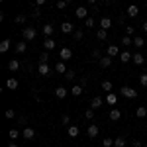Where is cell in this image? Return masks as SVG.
Instances as JSON below:
<instances>
[{"label": "cell", "instance_id": "13", "mask_svg": "<svg viewBox=\"0 0 147 147\" xmlns=\"http://www.w3.org/2000/svg\"><path fill=\"white\" fill-rule=\"evenodd\" d=\"M98 63H100V67L102 69H108L110 67V65H112V57H108V55H104L100 59V61H98Z\"/></svg>", "mask_w": 147, "mask_h": 147}, {"label": "cell", "instance_id": "55", "mask_svg": "<svg viewBox=\"0 0 147 147\" xmlns=\"http://www.w3.org/2000/svg\"><path fill=\"white\" fill-rule=\"evenodd\" d=\"M143 147H147V141H145V145H143Z\"/></svg>", "mask_w": 147, "mask_h": 147}, {"label": "cell", "instance_id": "47", "mask_svg": "<svg viewBox=\"0 0 147 147\" xmlns=\"http://www.w3.org/2000/svg\"><path fill=\"white\" fill-rule=\"evenodd\" d=\"M14 116H16V112H14V110H6V118H14Z\"/></svg>", "mask_w": 147, "mask_h": 147}, {"label": "cell", "instance_id": "34", "mask_svg": "<svg viewBox=\"0 0 147 147\" xmlns=\"http://www.w3.org/2000/svg\"><path fill=\"white\" fill-rule=\"evenodd\" d=\"M102 90L112 92V82H110V80H104V82H102Z\"/></svg>", "mask_w": 147, "mask_h": 147}, {"label": "cell", "instance_id": "33", "mask_svg": "<svg viewBox=\"0 0 147 147\" xmlns=\"http://www.w3.org/2000/svg\"><path fill=\"white\" fill-rule=\"evenodd\" d=\"M131 57H134V55H129L127 51H124V53L120 55V61H122V63H127V61H131Z\"/></svg>", "mask_w": 147, "mask_h": 147}, {"label": "cell", "instance_id": "3", "mask_svg": "<svg viewBox=\"0 0 147 147\" xmlns=\"http://www.w3.org/2000/svg\"><path fill=\"white\" fill-rule=\"evenodd\" d=\"M59 59H61V61H69V59H73V49L63 47V49L59 51Z\"/></svg>", "mask_w": 147, "mask_h": 147}, {"label": "cell", "instance_id": "12", "mask_svg": "<svg viewBox=\"0 0 147 147\" xmlns=\"http://www.w3.org/2000/svg\"><path fill=\"white\" fill-rule=\"evenodd\" d=\"M116 102H118V96H116V92H108V94H106V104H110V106H116Z\"/></svg>", "mask_w": 147, "mask_h": 147}, {"label": "cell", "instance_id": "53", "mask_svg": "<svg viewBox=\"0 0 147 147\" xmlns=\"http://www.w3.org/2000/svg\"><path fill=\"white\" fill-rule=\"evenodd\" d=\"M143 32H147V22H143Z\"/></svg>", "mask_w": 147, "mask_h": 147}, {"label": "cell", "instance_id": "21", "mask_svg": "<svg viewBox=\"0 0 147 147\" xmlns=\"http://www.w3.org/2000/svg\"><path fill=\"white\" fill-rule=\"evenodd\" d=\"M82 92H84V86H80V84H75V86L71 88V94H73V96H80Z\"/></svg>", "mask_w": 147, "mask_h": 147}, {"label": "cell", "instance_id": "38", "mask_svg": "<svg viewBox=\"0 0 147 147\" xmlns=\"http://www.w3.org/2000/svg\"><path fill=\"white\" fill-rule=\"evenodd\" d=\"M67 4H69V2H65V0H57V8H59V10H65Z\"/></svg>", "mask_w": 147, "mask_h": 147}, {"label": "cell", "instance_id": "7", "mask_svg": "<svg viewBox=\"0 0 147 147\" xmlns=\"http://www.w3.org/2000/svg\"><path fill=\"white\" fill-rule=\"evenodd\" d=\"M69 92H71V90H67L65 86H57V88H55V96H57V98H59V100H63V98L67 96Z\"/></svg>", "mask_w": 147, "mask_h": 147}, {"label": "cell", "instance_id": "52", "mask_svg": "<svg viewBox=\"0 0 147 147\" xmlns=\"http://www.w3.org/2000/svg\"><path fill=\"white\" fill-rule=\"evenodd\" d=\"M86 2H88V4H96L98 0H86Z\"/></svg>", "mask_w": 147, "mask_h": 147}, {"label": "cell", "instance_id": "26", "mask_svg": "<svg viewBox=\"0 0 147 147\" xmlns=\"http://www.w3.org/2000/svg\"><path fill=\"white\" fill-rule=\"evenodd\" d=\"M120 118H122V112H120L118 108H114L112 112H110V120H112V122H118Z\"/></svg>", "mask_w": 147, "mask_h": 147}, {"label": "cell", "instance_id": "14", "mask_svg": "<svg viewBox=\"0 0 147 147\" xmlns=\"http://www.w3.org/2000/svg\"><path fill=\"white\" fill-rule=\"evenodd\" d=\"M100 28L102 30H110V28H112V20H110L108 16H104V18L100 20Z\"/></svg>", "mask_w": 147, "mask_h": 147}, {"label": "cell", "instance_id": "9", "mask_svg": "<svg viewBox=\"0 0 147 147\" xmlns=\"http://www.w3.org/2000/svg\"><path fill=\"white\" fill-rule=\"evenodd\" d=\"M106 53H108V57H116L118 53H120V47L116 45V43H110L108 49H106Z\"/></svg>", "mask_w": 147, "mask_h": 147}, {"label": "cell", "instance_id": "54", "mask_svg": "<svg viewBox=\"0 0 147 147\" xmlns=\"http://www.w3.org/2000/svg\"><path fill=\"white\" fill-rule=\"evenodd\" d=\"M65 2H73V0H65Z\"/></svg>", "mask_w": 147, "mask_h": 147}, {"label": "cell", "instance_id": "19", "mask_svg": "<svg viewBox=\"0 0 147 147\" xmlns=\"http://www.w3.org/2000/svg\"><path fill=\"white\" fill-rule=\"evenodd\" d=\"M22 136L26 137V139H34V137H35V129H34V127H26Z\"/></svg>", "mask_w": 147, "mask_h": 147}, {"label": "cell", "instance_id": "40", "mask_svg": "<svg viewBox=\"0 0 147 147\" xmlns=\"http://www.w3.org/2000/svg\"><path fill=\"white\" fill-rule=\"evenodd\" d=\"M134 34H136V30H134V26H125V35H129V37H131Z\"/></svg>", "mask_w": 147, "mask_h": 147}, {"label": "cell", "instance_id": "15", "mask_svg": "<svg viewBox=\"0 0 147 147\" xmlns=\"http://www.w3.org/2000/svg\"><path fill=\"white\" fill-rule=\"evenodd\" d=\"M10 45H12L10 39H2V41H0V53H6V51L10 49Z\"/></svg>", "mask_w": 147, "mask_h": 147}, {"label": "cell", "instance_id": "5", "mask_svg": "<svg viewBox=\"0 0 147 147\" xmlns=\"http://www.w3.org/2000/svg\"><path fill=\"white\" fill-rule=\"evenodd\" d=\"M55 45H57V41L53 39V37H45V39H43V47H45V51L55 49Z\"/></svg>", "mask_w": 147, "mask_h": 147}, {"label": "cell", "instance_id": "36", "mask_svg": "<svg viewBox=\"0 0 147 147\" xmlns=\"http://www.w3.org/2000/svg\"><path fill=\"white\" fill-rule=\"evenodd\" d=\"M106 34H108V30H98V32H96V37H98V39H106Z\"/></svg>", "mask_w": 147, "mask_h": 147}, {"label": "cell", "instance_id": "2", "mask_svg": "<svg viewBox=\"0 0 147 147\" xmlns=\"http://www.w3.org/2000/svg\"><path fill=\"white\" fill-rule=\"evenodd\" d=\"M122 96L129 98V100H134V98H137V90H136V88H131V86H122Z\"/></svg>", "mask_w": 147, "mask_h": 147}, {"label": "cell", "instance_id": "8", "mask_svg": "<svg viewBox=\"0 0 147 147\" xmlns=\"http://www.w3.org/2000/svg\"><path fill=\"white\" fill-rule=\"evenodd\" d=\"M102 104H104V98H100V96H94L90 102V108L92 110H98V108H102Z\"/></svg>", "mask_w": 147, "mask_h": 147}, {"label": "cell", "instance_id": "23", "mask_svg": "<svg viewBox=\"0 0 147 147\" xmlns=\"http://www.w3.org/2000/svg\"><path fill=\"white\" fill-rule=\"evenodd\" d=\"M53 32H55V28H53L51 24H45V26H43V34H45V37H51Z\"/></svg>", "mask_w": 147, "mask_h": 147}, {"label": "cell", "instance_id": "6", "mask_svg": "<svg viewBox=\"0 0 147 147\" xmlns=\"http://www.w3.org/2000/svg\"><path fill=\"white\" fill-rule=\"evenodd\" d=\"M75 14H77V18H80V20H86V18H88V10H86L84 6H79V8L75 10Z\"/></svg>", "mask_w": 147, "mask_h": 147}, {"label": "cell", "instance_id": "18", "mask_svg": "<svg viewBox=\"0 0 147 147\" xmlns=\"http://www.w3.org/2000/svg\"><path fill=\"white\" fill-rule=\"evenodd\" d=\"M6 88H10V90H16V88H18V80L14 79V77H10V79L6 80Z\"/></svg>", "mask_w": 147, "mask_h": 147}, {"label": "cell", "instance_id": "4", "mask_svg": "<svg viewBox=\"0 0 147 147\" xmlns=\"http://www.w3.org/2000/svg\"><path fill=\"white\" fill-rule=\"evenodd\" d=\"M98 131H100V129H98V125L90 124V125H88V129H86V136L90 137V139H94V137H98Z\"/></svg>", "mask_w": 147, "mask_h": 147}, {"label": "cell", "instance_id": "37", "mask_svg": "<svg viewBox=\"0 0 147 147\" xmlns=\"http://www.w3.org/2000/svg\"><path fill=\"white\" fill-rule=\"evenodd\" d=\"M131 43H134V39H131L129 35H124V37H122V45H131Z\"/></svg>", "mask_w": 147, "mask_h": 147}, {"label": "cell", "instance_id": "1", "mask_svg": "<svg viewBox=\"0 0 147 147\" xmlns=\"http://www.w3.org/2000/svg\"><path fill=\"white\" fill-rule=\"evenodd\" d=\"M22 35H24V39L26 41H34L35 39V35H37V32H35V28H24V32H22Z\"/></svg>", "mask_w": 147, "mask_h": 147}, {"label": "cell", "instance_id": "22", "mask_svg": "<svg viewBox=\"0 0 147 147\" xmlns=\"http://www.w3.org/2000/svg\"><path fill=\"white\" fill-rule=\"evenodd\" d=\"M55 71H57V73H59V75H65V73H67L69 69L65 67V63H63V61H59V63H57V65H55Z\"/></svg>", "mask_w": 147, "mask_h": 147}, {"label": "cell", "instance_id": "29", "mask_svg": "<svg viewBox=\"0 0 147 147\" xmlns=\"http://www.w3.org/2000/svg\"><path fill=\"white\" fill-rule=\"evenodd\" d=\"M8 136H10V139H12V141H16V139L20 137V131H18L16 127H12L10 131H8Z\"/></svg>", "mask_w": 147, "mask_h": 147}, {"label": "cell", "instance_id": "32", "mask_svg": "<svg viewBox=\"0 0 147 147\" xmlns=\"http://www.w3.org/2000/svg\"><path fill=\"white\" fill-rule=\"evenodd\" d=\"M102 145L104 147H114V137H104V139H102Z\"/></svg>", "mask_w": 147, "mask_h": 147}, {"label": "cell", "instance_id": "28", "mask_svg": "<svg viewBox=\"0 0 147 147\" xmlns=\"http://www.w3.org/2000/svg\"><path fill=\"white\" fill-rule=\"evenodd\" d=\"M134 45H136L137 49H139V47H143V45H145V39H143L141 35H136V37H134Z\"/></svg>", "mask_w": 147, "mask_h": 147}, {"label": "cell", "instance_id": "35", "mask_svg": "<svg viewBox=\"0 0 147 147\" xmlns=\"http://www.w3.org/2000/svg\"><path fill=\"white\" fill-rule=\"evenodd\" d=\"M26 20H28V16H26V14H18V16H16V24H26Z\"/></svg>", "mask_w": 147, "mask_h": 147}, {"label": "cell", "instance_id": "49", "mask_svg": "<svg viewBox=\"0 0 147 147\" xmlns=\"http://www.w3.org/2000/svg\"><path fill=\"white\" fill-rule=\"evenodd\" d=\"M134 147H141V141L139 139H134Z\"/></svg>", "mask_w": 147, "mask_h": 147}, {"label": "cell", "instance_id": "31", "mask_svg": "<svg viewBox=\"0 0 147 147\" xmlns=\"http://www.w3.org/2000/svg\"><path fill=\"white\" fill-rule=\"evenodd\" d=\"M59 124H61V125H69V124H71V116H69V114H63Z\"/></svg>", "mask_w": 147, "mask_h": 147}, {"label": "cell", "instance_id": "39", "mask_svg": "<svg viewBox=\"0 0 147 147\" xmlns=\"http://www.w3.org/2000/svg\"><path fill=\"white\" fill-rule=\"evenodd\" d=\"M47 61H49V53H47V51H43V53H41V57H39V63H47Z\"/></svg>", "mask_w": 147, "mask_h": 147}, {"label": "cell", "instance_id": "45", "mask_svg": "<svg viewBox=\"0 0 147 147\" xmlns=\"http://www.w3.org/2000/svg\"><path fill=\"white\" fill-rule=\"evenodd\" d=\"M84 116H86L88 120H92V118H94V110H92V108H88V110L84 112Z\"/></svg>", "mask_w": 147, "mask_h": 147}, {"label": "cell", "instance_id": "25", "mask_svg": "<svg viewBox=\"0 0 147 147\" xmlns=\"http://www.w3.org/2000/svg\"><path fill=\"white\" fill-rule=\"evenodd\" d=\"M8 69H10L12 73H16V71L20 69V61H18V59H12L10 63H8Z\"/></svg>", "mask_w": 147, "mask_h": 147}, {"label": "cell", "instance_id": "10", "mask_svg": "<svg viewBox=\"0 0 147 147\" xmlns=\"http://www.w3.org/2000/svg\"><path fill=\"white\" fill-rule=\"evenodd\" d=\"M61 32H63V34H73V32H75V26L71 22H63L61 24Z\"/></svg>", "mask_w": 147, "mask_h": 147}, {"label": "cell", "instance_id": "46", "mask_svg": "<svg viewBox=\"0 0 147 147\" xmlns=\"http://www.w3.org/2000/svg\"><path fill=\"white\" fill-rule=\"evenodd\" d=\"M92 57H94V59H98V61L102 59V57H100V51H98V49H92Z\"/></svg>", "mask_w": 147, "mask_h": 147}, {"label": "cell", "instance_id": "43", "mask_svg": "<svg viewBox=\"0 0 147 147\" xmlns=\"http://www.w3.org/2000/svg\"><path fill=\"white\" fill-rule=\"evenodd\" d=\"M139 82H141V86H147V73H143V75L139 77Z\"/></svg>", "mask_w": 147, "mask_h": 147}, {"label": "cell", "instance_id": "48", "mask_svg": "<svg viewBox=\"0 0 147 147\" xmlns=\"http://www.w3.org/2000/svg\"><path fill=\"white\" fill-rule=\"evenodd\" d=\"M86 82H88V79H86V77H82V79H80V86H84Z\"/></svg>", "mask_w": 147, "mask_h": 147}, {"label": "cell", "instance_id": "17", "mask_svg": "<svg viewBox=\"0 0 147 147\" xmlns=\"http://www.w3.org/2000/svg\"><path fill=\"white\" fill-rule=\"evenodd\" d=\"M137 14H139V8H137L136 4H131V6H127V16H129V18H136Z\"/></svg>", "mask_w": 147, "mask_h": 147}, {"label": "cell", "instance_id": "24", "mask_svg": "<svg viewBox=\"0 0 147 147\" xmlns=\"http://www.w3.org/2000/svg\"><path fill=\"white\" fill-rule=\"evenodd\" d=\"M131 61H134L136 65H143V63H145V57L141 55V53H136V55L131 57Z\"/></svg>", "mask_w": 147, "mask_h": 147}, {"label": "cell", "instance_id": "20", "mask_svg": "<svg viewBox=\"0 0 147 147\" xmlns=\"http://www.w3.org/2000/svg\"><path fill=\"white\" fill-rule=\"evenodd\" d=\"M16 51H18L20 55H22V53H26V51H28V41H26V39H24V41H20V43L16 45Z\"/></svg>", "mask_w": 147, "mask_h": 147}, {"label": "cell", "instance_id": "11", "mask_svg": "<svg viewBox=\"0 0 147 147\" xmlns=\"http://www.w3.org/2000/svg\"><path fill=\"white\" fill-rule=\"evenodd\" d=\"M37 73H39V75H43V77H49V65H47V63H39Z\"/></svg>", "mask_w": 147, "mask_h": 147}, {"label": "cell", "instance_id": "41", "mask_svg": "<svg viewBox=\"0 0 147 147\" xmlns=\"http://www.w3.org/2000/svg\"><path fill=\"white\" fill-rule=\"evenodd\" d=\"M84 26H86V28H94V18H86V20H84Z\"/></svg>", "mask_w": 147, "mask_h": 147}, {"label": "cell", "instance_id": "44", "mask_svg": "<svg viewBox=\"0 0 147 147\" xmlns=\"http://www.w3.org/2000/svg\"><path fill=\"white\" fill-rule=\"evenodd\" d=\"M65 79L73 80V79H75V71H67V73H65Z\"/></svg>", "mask_w": 147, "mask_h": 147}, {"label": "cell", "instance_id": "42", "mask_svg": "<svg viewBox=\"0 0 147 147\" xmlns=\"http://www.w3.org/2000/svg\"><path fill=\"white\" fill-rule=\"evenodd\" d=\"M73 34H75V39H79V41L82 39V35H84V34H82V30H75Z\"/></svg>", "mask_w": 147, "mask_h": 147}, {"label": "cell", "instance_id": "30", "mask_svg": "<svg viewBox=\"0 0 147 147\" xmlns=\"http://www.w3.org/2000/svg\"><path fill=\"white\" fill-rule=\"evenodd\" d=\"M114 147H125V139L124 137H114Z\"/></svg>", "mask_w": 147, "mask_h": 147}, {"label": "cell", "instance_id": "50", "mask_svg": "<svg viewBox=\"0 0 147 147\" xmlns=\"http://www.w3.org/2000/svg\"><path fill=\"white\" fill-rule=\"evenodd\" d=\"M45 2H47V0H35V4H37V6H43Z\"/></svg>", "mask_w": 147, "mask_h": 147}, {"label": "cell", "instance_id": "27", "mask_svg": "<svg viewBox=\"0 0 147 147\" xmlns=\"http://www.w3.org/2000/svg\"><path fill=\"white\" fill-rule=\"evenodd\" d=\"M136 116H137V118H147V108H145V106H137Z\"/></svg>", "mask_w": 147, "mask_h": 147}, {"label": "cell", "instance_id": "16", "mask_svg": "<svg viewBox=\"0 0 147 147\" xmlns=\"http://www.w3.org/2000/svg\"><path fill=\"white\" fill-rule=\"evenodd\" d=\"M67 134H69V137H79V134H80V129H79V127H77V125H69Z\"/></svg>", "mask_w": 147, "mask_h": 147}, {"label": "cell", "instance_id": "51", "mask_svg": "<svg viewBox=\"0 0 147 147\" xmlns=\"http://www.w3.org/2000/svg\"><path fill=\"white\" fill-rule=\"evenodd\" d=\"M8 147H18V143H16V141H10V143H8Z\"/></svg>", "mask_w": 147, "mask_h": 147}]
</instances>
